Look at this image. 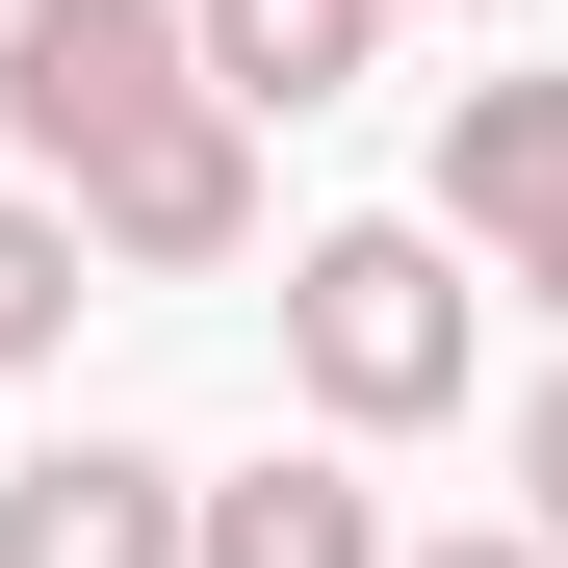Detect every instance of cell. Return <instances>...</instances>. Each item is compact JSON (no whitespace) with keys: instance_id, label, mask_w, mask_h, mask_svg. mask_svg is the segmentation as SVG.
Listing matches in <instances>:
<instances>
[{"instance_id":"obj_1","label":"cell","mask_w":568,"mask_h":568,"mask_svg":"<svg viewBox=\"0 0 568 568\" xmlns=\"http://www.w3.org/2000/svg\"><path fill=\"white\" fill-rule=\"evenodd\" d=\"M284 362H311V414L414 439V414L465 388V284H439V233H311V258H284Z\"/></svg>"},{"instance_id":"obj_2","label":"cell","mask_w":568,"mask_h":568,"mask_svg":"<svg viewBox=\"0 0 568 568\" xmlns=\"http://www.w3.org/2000/svg\"><path fill=\"white\" fill-rule=\"evenodd\" d=\"M155 104H207V78H181V0H0V130L52 181H104Z\"/></svg>"},{"instance_id":"obj_3","label":"cell","mask_w":568,"mask_h":568,"mask_svg":"<svg viewBox=\"0 0 568 568\" xmlns=\"http://www.w3.org/2000/svg\"><path fill=\"white\" fill-rule=\"evenodd\" d=\"M52 233H78V258H155V284H181V258H233V233H258V155H233V104H155V130L78 181Z\"/></svg>"},{"instance_id":"obj_4","label":"cell","mask_w":568,"mask_h":568,"mask_svg":"<svg viewBox=\"0 0 568 568\" xmlns=\"http://www.w3.org/2000/svg\"><path fill=\"white\" fill-rule=\"evenodd\" d=\"M0 568H181V465H130V439L0 465Z\"/></svg>"},{"instance_id":"obj_5","label":"cell","mask_w":568,"mask_h":568,"mask_svg":"<svg viewBox=\"0 0 568 568\" xmlns=\"http://www.w3.org/2000/svg\"><path fill=\"white\" fill-rule=\"evenodd\" d=\"M362 27H388V0H181V78H207L233 130H311L362 78Z\"/></svg>"},{"instance_id":"obj_6","label":"cell","mask_w":568,"mask_h":568,"mask_svg":"<svg viewBox=\"0 0 568 568\" xmlns=\"http://www.w3.org/2000/svg\"><path fill=\"white\" fill-rule=\"evenodd\" d=\"M181 568H388V517H362V465H233L181 517Z\"/></svg>"},{"instance_id":"obj_7","label":"cell","mask_w":568,"mask_h":568,"mask_svg":"<svg viewBox=\"0 0 568 568\" xmlns=\"http://www.w3.org/2000/svg\"><path fill=\"white\" fill-rule=\"evenodd\" d=\"M542 181H568V78H517V52H491V78L439 104V207H465V233H517Z\"/></svg>"},{"instance_id":"obj_8","label":"cell","mask_w":568,"mask_h":568,"mask_svg":"<svg viewBox=\"0 0 568 568\" xmlns=\"http://www.w3.org/2000/svg\"><path fill=\"white\" fill-rule=\"evenodd\" d=\"M52 336H78V233H52V207H0V362H52Z\"/></svg>"},{"instance_id":"obj_9","label":"cell","mask_w":568,"mask_h":568,"mask_svg":"<svg viewBox=\"0 0 568 568\" xmlns=\"http://www.w3.org/2000/svg\"><path fill=\"white\" fill-rule=\"evenodd\" d=\"M491 284H542V311H568V181H542V207L491 233Z\"/></svg>"},{"instance_id":"obj_10","label":"cell","mask_w":568,"mask_h":568,"mask_svg":"<svg viewBox=\"0 0 568 568\" xmlns=\"http://www.w3.org/2000/svg\"><path fill=\"white\" fill-rule=\"evenodd\" d=\"M517 491H542V568H568V388L517 414Z\"/></svg>"},{"instance_id":"obj_11","label":"cell","mask_w":568,"mask_h":568,"mask_svg":"<svg viewBox=\"0 0 568 568\" xmlns=\"http://www.w3.org/2000/svg\"><path fill=\"white\" fill-rule=\"evenodd\" d=\"M388 568H542V542H388Z\"/></svg>"}]
</instances>
